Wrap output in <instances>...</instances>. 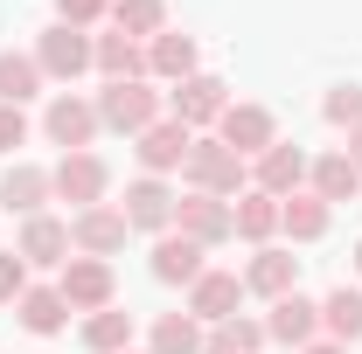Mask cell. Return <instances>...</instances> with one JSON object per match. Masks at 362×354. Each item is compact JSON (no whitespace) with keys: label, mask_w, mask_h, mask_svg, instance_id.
Returning a JSON list of instances; mask_svg holds the SVG:
<instances>
[{"label":"cell","mask_w":362,"mask_h":354,"mask_svg":"<svg viewBox=\"0 0 362 354\" xmlns=\"http://www.w3.org/2000/svg\"><path fill=\"white\" fill-rule=\"evenodd\" d=\"M42 63H35V49H0V104H28L35 90H42Z\"/></svg>","instance_id":"cell-28"},{"label":"cell","mask_w":362,"mask_h":354,"mask_svg":"<svg viewBox=\"0 0 362 354\" xmlns=\"http://www.w3.org/2000/svg\"><path fill=\"white\" fill-rule=\"evenodd\" d=\"M14 146H28V111L21 104H0V153H14Z\"/></svg>","instance_id":"cell-35"},{"label":"cell","mask_w":362,"mask_h":354,"mask_svg":"<svg viewBox=\"0 0 362 354\" xmlns=\"http://www.w3.org/2000/svg\"><path fill=\"white\" fill-rule=\"evenodd\" d=\"M300 354H349L341 341H314V348H300Z\"/></svg>","instance_id":"cell-37"},{"label":"cell","mask_w":362,"mask_h":354,"mask_svg":"<svg viewBox=\"0 0 362 354\" xmlns=\"http://www.w3.org/2000/svg\"><path fill=\"white\" fill-rule=\"evenodd\" d=\"M146 264H153L160 285H181V292H188V285L209 271V250H202V243H188L181 229H168V236H153V257H146Z\"/></svg>","instance_id":"cell-19"},{"label":"cell","mask_w":362,"mask_h":354,"mask_svg":"<svg viewBox=\"0 0 362 354\" xmlns=\"http://www.w3.org/2000/svg\"><path fill=\"white\" fill-rule=\"evenodd\" d=\"M195 70H202V56H195V35L168 28V35H153V42H146V77H153V84L175 90L181 77H195Z\"/></svg>","instance_id":"cell-21"},{"label":"cell","mask_w":362,"mask_h":354,"mask_svg":"<svg viewBox=\"0 0 362 354\" xmlns=\"http://www.w3.org/2000/svg\"><path fill=\"white\" fill-rule=\"evenodd\" d=\"M90 42H98V35L49 21L42 35H35V63H42V77H49V84H77V77L90 70Z\"/></svg>","instance_id":"cell-9"},{"label":"cell","mask_w":362,"mask_h":354,"mask_svg":"<svg viewBox=\"0 0 362 354\" xmlns=\"http://www.w3.org/2000/svg\"><path fill=\"white\" fill-rule=\"evenodd\" d=\"M126 354H133V348H126Z\"/></svg>","instance_id":"cell-39"},{"label":"cell","mask_w":362,"mask_h":354,"mask_svg":"<svg viewBox=\"0 0 362 354\" xmlns=\"http://www.w3.org/2000/svg\"><path fill=\"white\" fill-rule=\"evenodd\" d=\"M307 195H320L327 209H334V202H356V195H362V167L341 153V146H334V153H314V167H307Z\"/></svg>","instance_id":"cell-22"},{"label":"cell","mask_w":362,"mask_h":354,"mask_svg":"<svg viewBox=\"0 0 362 354\" xmlns=\"http://www.w3.org/2000/svg\"><path fill=\"white\" fill-rule=\"evenodd\" d=\"M349 264H356V278H362V243H356V250H349Z\"/></svg>","instance_id":"cell-38"},{"label":"cell","mask_w":362,"mask_h":354,"mask_svg":"<svg viewBox=\"0 0 362 354\" xmlns=\"http://www.w3.org/2000/svg\"><path fill=\"white\" fill-rule=\"evenodd\" d=\"M153 118H168V90H153V77H139V84H105V90H98V126H105V133L139 139Z\"/></svg>","instance_id":"cell-2"},{"label":"cell","mask_w":362,"mask_h":354,"mask_svg":"<svg viewBox=\"0 0 362 354\" xmlns=\"http://www.w3.org/2000/svg\"><path fill=\"white\" fill-rule=\"evenodd\" d=\"M133 334H139V326H133V312H126V306H105V312H90V319H84V348L90 354H126V348H133Z\"/></svg>","instance_id":"cell-30"},{"label":"cell","mask_w":362,"mask_h":354,"mask_svg":"<svg viewBox=\"0 0 362 354\" xmlns=\"http://www.w3.org/2000/svg\"><path fill=\"white\" fill-rule=\"evenodd\" d=\"M49 188H56V202H70V216H77V209L112 202V167H105V153H63V160L49 167Z\"/></svg>","instance_id":"cell-3"},{"label":"cell","mask_w":362,"mask_h":354,"mask_svg":"<svg viewBox=\"0 0 362 354\" xmlns=\"http://www.w3.org/2000/svg\"><path fill=\"white\" fill-rule=\"evenodd\" d=\"M327 222H334V209H327L320 195H307V188L279 202V236H286V243H320Z\"/></svg>","instance_id":"cell-24"},{"label":"cell","mask_w":362,"mask_h":354,"mask_svg":"<svg viewBox=\"0 0 362 354\" xmlns=\"http://www.w3.org/2000/svg\"><path fill=\"white\" fill-rule=\"evenodd\" d=\"M56 292L70 299V312H105V306H119V271L105 264V257H70V264L56 271Z\"/></svg>","instance_id":"cell-6"},{"label":"cell","mask_w":362,"mask_h":354,"mask_svg":"<svg viewBox=\"0 0 362 354\" xmlns=\"http://www.w3.org/2000/svg\"><path fill=\"white\" fill-rule=\"evenodd\" d=\"M223 111H230V84L209 77V70H195V77H181V84L168 90V118H181L188 133H216Z\"/></svg>","instance_id":"cell-5"},{"label":"cell","mask_w":362,"mask_h":354,"mask_svg":"<svg viewBox=\"0 0 362 354\" xmlns=\"http://www.w3.org/2000/svg\"><path fill=\"white\" fill-rule=\"evenodd\" d=\"M14 250H21V264H28V271H63L70 257H77V250H70V222H63V216H49V209L21 222Z\"/></svg>","instance_id":"cell-12"},{"label":"cell","mask_w":362,"mask_h":354,"mask_svg":"<svg viewBox=\"0 0 362 354\" xmlns=\"http://www.w3.org/2000/svg\"><path fill=\"white\" fill-rule=\"evenodd\" d=\"M126 236H133V222L119 216V202H98V209H77L70 216V250L77 257H105L112 264L126 250Z\"/></svg>","instance_id":"cell-7"},{"label":"cell","mask_w":362,"mask_h":354,"mask_svg":"<svg viewBox=\"0 0 362 354\" xmlns=\"http://www.w3.org/2000/svg\"><path fill=\"white\" fill-rule=\"evenodd\" d=\"M175 188L160 174H139V181H126V202H119V216L133 222V236H168L175 229Z\"/></svg>","instance_id":"cell-8"},{"label":"cell","mask_w":362,"mask_h":354,"mask_svg":"<svg viewBox=\"0 0 362 354\" xmlns=\"http://www.w3.org/2000/svg\"><path fill=\"white\" fill-rule=\"evenodd\" d=\"M90 70H98L105 84H139V77H146V42H133V35L112 28V35L90 42Z\"/></svg>","instance_id":"cell-20"},{"label":"cell","mask_w":362,"mask_h":354,"mask_svg":"<svg viewBox=\"0 0 362 354\" xmlns=\"http://www.w3.org/2000/svg\"><path fill=\"white\" fill-rule=\"evenodd\" d=\"M112 28L133 35V42L168 35V0H112Z\"/></svg>","instance_id":"cell-31"},{"label":"cell","mask_w":362,"mask_h":354,"mask_svg":"<svg viewBox=\"0 0 362 354\" xmlns=\"http://www.w3.org/2000/svg\"><path fill=\"white\" fill-rule=\"evenodd\" d=\"M188 146H195V133L181 126V118H153L146 133L133 139V160H139V174H181V160H188Z\"/></svg>","instance_id":"cell-13"},{"label":"cell","mask_w":362,"mask_h":354,"mask_svg":"<svg viewBox=\"0 0 362 354\" xmlns=\"http://www.w3.org/2000/svg\"><path fill=\"white\" fill-rule=\"evenodd\" d=\"M49 202H56V188H49V167H35V160H7V174H0V209L7 216H42Z\"/></svg>","instance_id":"cell-16"},{"label":"cell","mask_w":362,"mask_h":354,"mask_svg":"<svg viewBox=\"0 0 362 354\" xmlns=\"http://www.w3.org/2000/svg\"><path fill=\"white\" fill-rule=\"evenodd\" d=\"M244 299H251V292H244V271H223V264H209L195 285H188V312H195L202 326H223Z\"/></svg>","instance_id":"cell-14"},{"label":"cell","mask_w":362,"mask_h":354,"mask_svg":"<svg viewBox=\"0 0 362 354\" xmlns=\"http://www.w3.org/2000/svg\"><path fill=\"white\" fill-rule=\"evenodd\" d=\"M216 139H223L230 153H244V160H258L265 146H279V118H272L265 104H244V97H230V111L216 118Z\"/></svg>","instance_id":"cell-11"},{"label":"cell","mask_w":362,"mask_h":354,"mask_svg":"<svg viewBox=\"0 0 362 354\" xmlns=\"http://www.w3.org/2000/svg\"><path fill=\"white\" fill-rule=\"evenodd\" d=\"M56 21L63 28H98V21H112V0H56Z\"/></svg>","instance_id":"cell-33"},{"label":"cell","mask_w":362,"mask_h":354,"mask_svg":"<svg viewBox=\"0 0 362 354\" xmlns=\"http://www.w3.org/2000/svg\"><path fill=\"white\" fill-rule=\"evenodd\" d=\"M181 181H188V195H216V202H237V195L251 188V160H244V153H230L216 133H195L188 160H181Z\"/></svg>","instance_id":"cell-1"},{"label":"cell","mask_w":362,"mask_h":354,"mask_svg":"<svg viewBox=\"0 0 362 354\" xmlns=\"http://www.w3.org/2000/svg\"><path fill=\"white\" fill-rule=\"evenodd\" d=\"M146 354H202V319L195 312H160L146 326Z\"/></svg>","instance_id":"cell-29"},{"label":"cell","mask_w":362,"mask_h":354,"mask_svg":"<svg viewBox=\"0 0 362 354\" xmlns=\"http://www.w3.org/2000/svg\"><path fill=\"white\" fill-rule=\"evenodd\" d=\"M14 319H21V334L49 341V334H63V326H70V299H63L56 285H28V292L14 299Z\"/></svg>","instance_id":"cell-23"},{"label":"cell","mask_w":362,"mask_h":354,"mask_svg":"<svg viewBox=\"0 0 362 354\" xmlns=\"http://www.w3.org/2000/svg\"><path fill=\"white\" fill-rule=\"evenodd\" d=\"M341 153H349V160H356V167H362V126H356V133H349V146H341Z\"/></svg>","instance_id":"cell-36"},{"label":"cell","mask_w":362,"mask_h":354,"mask_svg":"<svg viewBox=\"0 0 362 354\" xmlns=\"http://www.w3.org/2000/svg\"><path fill=\"white\" fill-rule=\"evenodd\" d=\"M230 222H237V236H244L251 250H265L272 236H279V202H272L265 188H244V195L230 202Z\"/></svg>","instance_id":"cell-25"},{"label":"cell","mask_w":362,"mask_h":354,"mask_svg":"<svg viewBox=\"0 0 362 354\" xmlns=\"http://www.w3.org/2000/svg\"><path fill=\"white\" fill-rule=\"evenodd\" d=\"M28 292V264H21V250H0V306H14Z\"/></svg>","instance_id":"cell-34"},{"label":"cell","mask_w":362,"mask_h":354,"mask_svg":"<svg viewBox=\"0 0 362 354\" xmlns=\"http://www.w3.org/2000/svg\"><path fill=\"white\" fill-rule=\"evenodd\" d=\"M265 319H251V312H230L223 326H202V354H265Z\"/></svg>","instance_id":"cell-27"},{"label":"cell","mask_w":362,"mask_h":354,"mask_svg":"<svg viewBox=\"0 0 362 354\" xmlns=\"http://www.w3.org/2000/svg\"><path fill=\"white\" fill-rule=\"evenodd\" d=\"M175 229L188 236V243H202V250H223V243H237L230 202H216V195H181V202H175Z\"/></svg>","instance_id":"cell-10"},{"label":"cell","mask_w":362,"mask_h":354,"mask_svg":"<svg viewBox=\"0 0 362 354\" xmlns=\"http://www.w3.org/2000/svg\"><path fill=\"white\" fill-rule=\"evenodd\" d=\"M265 334L279 341V348H293V354L314 348V341H320V299H307V292H286V299L265 312Z\"/></svg>","instance_id":"cell-18"},{"label":"cell","mask_w":362,"mask_h":354,"mask_svg":"<svg viewBox=\"0 0 362 354\" xmlns=\"http://www.w3.org/2000/svg\"><path fill=\"white\" fill-rule=\"evenodd\" d=\"M42 133L49 146H63V153H90L98 146V97H84V90H56L49 97V111H42Z\"/></svg>","instance_id":"cell-4"},{"label":"cell","mask_w":362,"mask_h":354,"mask_svg":"<svg viewBox=\"0 0 362 354\" xmlns=\"http://www.w3.org/2000/svg\"><path fill=\"white\" fill-rule=\"evenodd\" d=\"M244 292H251V299H265V306H279L286 292H300V257H293V250H279V243L251 250V264H244Z\"/></svg>","instance_id":"cell-15"},{"label":"cell","mask_w":362,"mask_h":354,"mask_svg":"<svg viewBox=\"0 0 362 354\" xmlns=\"http://www.w3.org/2000/svg\"><path fill=\"white\" fill-rule=\"evenodd\" d=\"M320 341H341V348L362 341V285H334L320 299Z\"/></svg>","instance_id":"cell-26"},{"label":"cell","mask_w":362,"mask_h":354,"mask_svg":"<svg viewBox=\"0 0 362 354\" xmlns=\"http://www.w3.org/2000/svg\"><path fill=\"white\" fill-rule=\"evenodd\" d=\"M320 118L341 126V133H356V126H362V84H334L327 97H320Z\"/></svg>","instance_id":"cell-32"},{"label":"cell","mask_w":362,"mask_h":354,"mask_svg":"<svg viewBox=\"0 0 362 354\" xmlns=\"http://www.w3.org/2000/svg\"><path fill=\"white\" fill-rule=\"evenodd\" d=\"M307 167H314V160H307L300 146H286V139H279V146H265V153L251 160V188H265L272 202H286V195H300V188H307Z\"/></svg>","instance_id":"cell-17"}]
</instances>
